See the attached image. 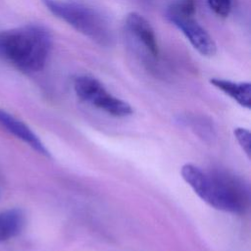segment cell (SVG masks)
<instances>
[{
    "label": "cell",
    "mask_w": 251,
    "mask_h": 251,
    "mask_svg": "<svg viewBox=\"0 0 251 251\" xmlns=\"http://www.w3.org/2000/svg\"><path fill=\"white\" fill-rule=\"evenodd\" d=\"M210 83L217 89L230 97L243 108H250L251 105V84L248 81H233L229 79L213 77Z\"/></svg>",
    "instance_id": "obj_8"
},
{
    "label": "cell",
    "mask_w": 251,
    "mask_h": 251,
    "mask_svg": "<svg viewBox=\"0 0 251 251\" xmlns=\"http://www.w3.org/2000/svg\"><path fill=\"white\" fill-rule=\"evenodd\" d=\"M74 90L81 101L108 115L123 118L132 114V108L127 102L113 95L98 78L92 75H79L75 76Z\"/></svg>",
    "instance_id": "obj_5"
},
{
    "label": "cell",
    "mask_w": 251,
    "mask_h": 251,
    "mask_svg": "<svg viewBox=\"0 0 251 251\" xmlns=\"http://www.w3.org/2000/svg\"><path fill=\"white\" fill-rule=\"evenodd\" d=\"M234 136L235 139L237 140L238 144L240 145V147L242 148V150L245 152V154L250 157V139H251V135H250V131L247 128L244 127H236L234 128Z\"/></svg>",
    "instance_id": "obj_11"
},
{
    "label": "cell",
    "mask_w": 251,
    "mask_h": 251,
    "mask_svg": "<svg viewBox=\"0 0 251 251\" xmlns=\"http://www.w3.org/2000/svg\"><path fill=\"white\" fill-rule=\"evenodd\" d=\"M194 0H176L166 10V17L204 57H213L217 45L206 28L195 19Z\"/></svg>",
    "instance_id": "obj_4"
},
{
    "label": "cell",
    "mask_w": 251,
    "mask_h": 251,
    "mask_svg": "<svg viewBox=\"0 0 251 251\" xmlns=\"http://www.w3.org/2000/svg\"><path fill=\"white\" fill-rule=\"evenodd\" d=\"M56 18L68 24L91 41L109 47L114 34L107 19L93 7L75 0H41Z\"/></svg>",
    "instance_id": "obj_3"
},
{
    "label": "cell",
    "mask_w": 251,
    "mask_h": 251,
    "mask_svg": "<svg viewBox=\"0 0 251 251\" xmlns=\"http://www.w3.org/2000/svg\"><path fill=\"white\" fill-rule=\"evenodd\" d=\"M25 223V214L19 208H11L0 213V242L20 234Z\"/></svg>",
    "instance_id": "obj_9"
},
{
    "label": "cell",
    "mask_w": 251,
    "mask_h": 251,
    "mask_svg": "<svg viewBox=\"0 0 251 251\" xmlns=\"http://www.w3.org/2000/svg\"><path fill=\"white\" fill-rule=\"evenodd\" d=\"M210 10L221 18H226L232 8V0H207Z\"/></svg>",
    "instance_id": "obj_10"
},
{
    "label": "cell",
    "mask_w": 251,
    "mask_h": 251,
    "mask_svg": "<svg viewBox=\"0 0 251 251\" xmlns=\"http://www.w3.org/2000/svg\"><path fill=\"white\" fill-rule=\"evenodd\" d=\"M124 27L129 43L146 64L158 61L160 51L157 37L145 17L137 12H130L125 19Z\"/></svg>",
    "instance_id": "obj_6"
},
{
    "label": "cell",
    "mask_w": 251,
    "mask_h": 251,
    "mask_svg": "<svg viewBox=\"0 0 251 251\" xmlns=\"http://www.w3.org/2000/svg\"><path fill=\"white\" fill-rule=\"evenodd\" d=\"M0 126L6 128L10 133L26 143L33 150L44 156H49V152L39 139V137L22 121L11 114L0 109Z\"/></svg>",
    "instance_id": "obj_7"
},
{
    "label": "cell",
    "mask_w": 251,
    "mask_h": 251,
    "mask_svg": "<svg viewBox=\"0 0 251 251\" xmlns=\"http://www.w3.org/2000/svg\"><path fill=\"white\" fill-rule=\"evenodd\" d=\"M52 47V34L41 25L29 24L0 31V59L25 74L41 71Z\"/></svg>",
    "instance_id": "obj_1"
},
{
    "label": "cell",
    "mask_w": 251,
    "mask_h": 251,
    "mask_svg": "<svg viewBox=\"0 0 251 251\" xmlns=\"http://www.w3.org/2000/svg\"><path fill=\"white\" fill-rule=\"evenodd\" d=\"M180 174L192 190L211 207L233 214H241L247 208L248 188L234 176L203 171L193 164L183 165Z\"/></svg>",
    "instance_id": "obj_2"
}]
</instances>
